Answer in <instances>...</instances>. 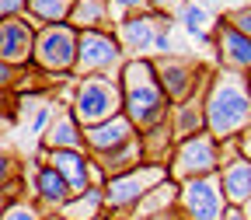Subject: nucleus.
<instances>
[{
    "mask_svg": "<svg viewBox=\"0 0 251 220\" xmlns=\"http://www.w3.org/2000/svg\"><path fill=\"white\" fill-rule=\"evenodd\" d=\"M202 115L209 137L220 143L237 140L251 126V77L216 67L202 87Z\"/></svg>",
    "mask_w": 251,
    "mask_h": 220,
    "instance_id": "obj_1",
    "label": "nucleus"
},
{
    "mask_svg": "<svg viewBox=\"0 0 251 220\" xmlns=\"http://www.w3.org/2000/svg\"><path fill=\"white\" fill-rule=\"evenodd\" d=\"M119 84H122V112L129 115L136 130L161 126L171 115V102L157 81L153 59L150 56H129L119 67Z\"/></svg>",
    "mask_w": 251,
    "mask_h": 220,
    "instance_id": "obj_2",
    "label": "nucleus"
},
{
    "mask_svg": "<svg viewBox=\"0 0 251 220\" xmlns=\"http://www.w3.org/2000/svg\"><path fill=\"white\" fill-rule=\"evenodd\" d=\"M77 46H80V31L63 21V25H42L35 28V49H31V67L49 84H67L77 81Z\"/></svg>",
    "mask_w": 251,
    "mask_h": 220,
    "instance_id": "obj_3",
    "label": "nucleus"
},
{
    "mask_svg": "<svg viewBox=\"0 0 251 220\" xmlns=\"http://www.w3.org/2000/svg\"><path fill=\"white\" fill-rule=\"evenodd\" d=\"M70 112L80 126L105 122L122 112V84L119 74H87L70 84Z\"/></svg>",
    "mask_w": 251,
    "mask_h": 220,
    "instance_id": "obj_4",
    "label": "nucleus"
},
{
    "mask_svg": "<svg viewBox=\"0 0 251 220\" xmlns=\"http://www.w3.org/2000/svg\"><path fill=\"white\" fill-rule=\"evenodd\" d=\"M161 182H168V168L164 165H136L129 171H122V175H112L105 182V213L112 217H133L136 206L153 192Z\"/></svg>",
    "mask_w": 251,
    "mask_h": 220,
    "instance_id": "obj_5",
    "label": "nucleus"
},
{
    "mask_svg": "<svg viewBox=\"0 0 251 220\" xmlns=\"http://www.w3.org/2000/svg\"><path fill=\"white\" fill-rule=\"evenodd\" d=\"M220 165H224V143L202 130V133L188 137V140H178L164 168H168L171 182H188V178L216 175Z\"/></svg>",
    "mask_w": 251,
    "mask_h": 220,
    "instance_id": "obj_6",
    "label": "nucleus"
},
{
    "mask_svg": "<svg viewBox=\"0 0 251 220\" xmlns=\"http://www.w3.org/2000/svg\"><path fill=\"white\" fill-rule=\"evenodd\" d=\"M153 59V70H157V81H161L164 94L171 105H181L188 98H196V94L206 87L209 81V67L185 53H168V56H150Z\"/></svg>",
    "mask_w": 251,
    "mask_h": 220,
    "instance_id": "obj_7",
    "label": "nucleus"
},
{
    "mask_svg": "<svg viewBox=\"0 0 251 220\" xmlns=\"http://www.w3.org/2000/svg\"><path fill=\"white\" fill-rule=\"evenodd\" d=\"M126 63V53L112 28H84L77 46V77L87 74H119Z\"/></svg>",
    "mask_w": 251,
    "mask_h": 220,
    "instance_id": "obj_8",
    "label": "nucleus"
},
{
    "mask_svg": "<svg viewBox=\"0 0 251 220\" xmlns=\"http://www.w3.org/2000/svg\"><path fill=\"white\" fill-rule=\"evenodd\" d=\"M227 206L230 203L224 196V189H220L216 175L178 182V210L185 220H224Z\"/></svg>",
    "mask_w": 251,
    "mask_h": 220,
    "instance_id": "obj_9",
    "label": "nucleus"
},
{
    "mask_svg": "<svg viewBox=\"0 0 251 220\" xmlns=\"http://www.w3.org/2000/svg\"><path fill=\"white\" fill-rule=\"evenodd\" d=\"M164 14H153V11H136V14H126L112 25L115 31V39L126 53V59L129 56H153V39H157V31L164 28Z\"/></svg>",
    "mask_w": 251,
    "mask_h": 220,
    "instance_id": "obj_10",
    "label": "nucleus"
},
{
    "mask_svg": "<svg viewBox=\"0 0 251 220\" xmlns=\"http://www.w3.org/2000/svg\"><path fill=\"white\" fill-rule=\"evenodd\" d=\"M216 178L230 206H244L251 199V161L237 150V140L224 143V165H220Z\"/></svg>",
    "mask_w": 251,
    "mask_h": 220,
    "instance_id": "obj_11",
    "label": "nucleus"
},
{
    "mask_svg": "<svg viewBox=\"0 0 251 220\" xmlns=\"http://www.w3.org/2000/svg\"><path fill=\"white\" fill-rule=\"evenodd\" d=\"M31 49H35V25L28 18H0V59L14 70H28Z\"/></svg>",
    "mask_w": 251,
    "mask_h": 220,
    "instance_id": "obj_12",
    "label": "nucleus"
},
{
    "mask_svg": "<svg viewBox=\"0 0 251 220\" xmlns=\"http://www.w3.org/2000/svg\"><path fill=\"white\" fill-rule=\"evenodd\" d=\"M213 46H216V56H220V70L251 77V39L241 35L237 28H230L227 18L213 21Z\"/></svg>",
    "mask_w": 251,
    "mask_h": 220,
    "instance_id": "obj_13",
    "label": "nucleus"
},
{
    "mask_svg": "<svg viewBox=\"0 0 251 220\" xmlns=\"http://www.w3.org/2000/svg\"><path fill=\"white\" fill-rule=\"evenodd\" d=\"M136 133H140V130L129 122V115L119 112V115H112V119H105V122L84 126V147H87L91 157H98V154H108V150H115V147H122V143L136 140Z\"/></svg>",
    "mask_w": 251,
    "mask_h": 220,
    "instance_id": "obj_14",
    "label": "nucleus"
},
{
    "mask_svg": "<svg viewBox=\"0 0 251 220\" xmlns=\"http://www.w3.org/2000/svg\"><path fill=\"white\" fill-rule=\"evenodd\" d=\"M28 192H31V199L39 203V210H42V213H59V210H63V203L74 196V192H70V185L59 178V171H56L52 165H46V161L31 168Z\"/></svg>",
    "mask_w": 251,
    "mask_h": 220,
    "instance_id": "obj_15",
    "label": "nucleus"
},
{
    "mask_svg": "<svg viewBox=\"0 0 251 220\" xmlns=\"http://www.w3.org/2000/svg\"><path fill=\"white\" fill-rule=\"evenodd\" d=\"M39 150H87L84 147V126L77 122L70 105H56V115L39 140Z\"/></svg>",
    "mask_w": 251,
    "mask_h": 220,
    "instance_id": "obj_16",
    "label": "nucleus"
},
{
    "mask_svg": "<svg viewBox=\"0 0 251 220\" xmlns=\"http://www.w3.org/2000/svg\"><path fill=\"white\" fill-rule=\"evenodd\" d=\"M42 161L59 171V178L70 185V192L91 189V154L87 150H42Z\"/></svg>",
    "mask_w": 251,
    "mask_h": 220,
    "instance_id": "obj_17",
    "label": "nucleus"
},
{
    "mask_svg": "<svg viewBox=\"0 0 251 220\" xmlns=\"http://www.w3.org/2000/svg\"><path fill=\"white\" fill-rule=\"evenodd\" d=\"M168 126H171V137L175 143L178 140H188L206 130V115H202V91L196 98H188L181 105H171V115H168Z\"/></svg>",
    "mask_w": 251,
    "mask_h": 220,
    "instance_id": "obj_18",
    "label": "nucleus"
},
{
    "mask_svg": "<svg viewBox=\"0 0 251 220\" xmlns=\"http://www.w3.org/2000/svg\"><path fill=\"white\" fill-rule=\"evenodd\" d=\"M63 220H101L105 217V185H91L84 192L70 196L59 210Z\"/></svg>",
    "mask_w": 251,
    "mask_h": 220,
    "instance_id": "obj_19",
    "label": "nucleus"
},
{
    "mask_svg": "<svg viewBox=\"0 0 251 220\" xmlns=\"http://www.w3.org/2000/svg\"><path fill=\"white\" fill-rule=\"evenodd\" d=\"M140 150H143V161L150 165H168V157L175 150V137H171V126H150V130H140Z\"/></svg>",
    "mask_w": 251,
    "mask_h": 220,
    "instance_id": "obj_20",
    "label": "nucleus"
},
{
    "mask_svg": "<svg viewBox=\"0 0 251 220\" xmlns=\"http://www.w3.org/2000/svg\"><path fill=\"white\" fill-rule=\"evenodd\" d=\"M94 165H98V168L105 171V178L122 175V171H129V168L143 165L140 133H136V140H129V143H122V147H115V150H108V154H98V157H94Z\"/></svg>",
    "mask_w": 251,
    "mask_h": 220,
    "instance_id": "obj_21",
    "label": "nucleus"
},
{
    "mask_svg": "<svg viewBox=\"0 0 251 220\" xmlns=\"http://www.w3.org/2000/svg\"><path fill=\"white\" fill-rule=\"evenodd\" d=\"M70 25L77 31L84 28H112V7L108 0H74V11H70Z\"/></svg>",
    "mask_w": 251,
    "mask_h": 220,
    "instance_id": "obj_22",
    "label": "nucleus"
},
{
    "mask_svg": "<svg viewBox=\"0 0 251 220\" xmlns=\"http://www.w3.org/2000/svg\"><path fill=\"white\" fill-rule=\"evenodd\" d=\"M188 35H192L196 42H202V46H213V18H209V11L202 7V4H196V0H188V4L178 11V18H175Z\"/></svg>",
    "mask_w": 251,
    "mask_h": 220,
    "instance_id": "obj_23",
    "label": "nucleus"
},
{
    "mask_svg": "<svg viewBox=\"0 0 251 220\" xmlns=\"http://www.w3.org/2000/svg\"><path fill=\"white\" fill-rule=\"evenodd\" d=\"M70 11H74V0H28L25 4V18L35 28L70 21Z\"/></svg>",
    "mask_w": 251,
    "mask_h": 220,
    "instance_id": "obj_24",
    "label": "nucleus"
},
{
    "mask_svg": "<svg viewBox=\"0 0 251 220\" xmlns=\"http://www.w3.org/2000/svg\"><path fill=\"white\" fill-rule=\"evenodd\" d=\"M178 206V182H161V185H157L153 189V192L136 206V213L133 217H150V213H164V210H175Z\"/></svg>",
    "mask_w": 251,
    "mask_h": 220,
    "instance_id": "obj_25",
    "label": "nucleus"
},
{
    "mask_svg": "<svg viewBox=\"0 0 251 220\" xmlns=\"http://www.w3.org/2000/svg\"><path fill=\"white\" fill-rule=\"evenodd\" d=\"M42 217H46V213L39 210V203L28 199V196L14 199L7 210H0V220H42Z\"/></svg>",
    "mask_w": 251,
    "mask_h": 220,
    "instance_id": "obj_26",
    "label": "nucleus"
},
{
    "mask_svg": "<svg viewBox=\"0 0 251 220\" xmlns=\"http://www.w3.org/2000/svg\"><path fill=\"white\" fill-rule=\"evenodd\" d=\"M14 178H21V161H18L14 150L0 147V185H7V182H14Z\"/></svg>",
    "mask_w": 251,
    "mask_h": 220,
    "instance_id": "obj_27",
    "label": "nucleus"
},
{
    "mask_svg": "<svg viewBox=\"0 0 251 220\" xmlns=\"http://www.w3.org/2000/svg\"><path fill=\"white\" fill-rule=\"evenodd\" d=\"M112 7V21L126 18V14H136V11H147V0H108Z\"/></svg>",
    "mask_w": 251,
    "mask_h": 220,
    "instance_id": "obj_28",
    "label": "nucleus"
},
{
    "mask_svg": "<svg viewBox=\"0 0 251 220\" xmlns=\"http://www.w3.org/2000/svg\"><path fill=\"white\" fill-rule=\"evenodd\" d=\"M188 4V0H147V11L164 14V18H178V11Z\"/></svg>",
    "mask_w": 251,
    "mask_h": 220,
    "instance_id": "obj_29",
    "label": "nucleus"
},
{
    "mask_svg": "<svg viewBox=\"0 0 251 220\" xmlns=\"http://www.w3.org/2000/svg\"><path fill=\"white\" fill-rule=\"evenodd\" d=\"M227 25L237 28L241 35L251 39V7H237V11H230V14H227Z\"/></svg>",
    "mask_w": 251,
    "mask_h": 220,
    "instance_id": "obj_30",
    "label": "nucleus"
},
{
    "mask_svg": "<svg viewBox=\"0 0 251 220\" xmlns=\"http://www.w3.org/2000/svg\"><path fill=\"white\" fill-rule=\"evenodd\" d=\"M18 74H21V70H14L11 63L0 59V94H11V91L18 87Z\"/></svg>",
    "mask_w": 251,
    "mask_h": 220,
    "instance_id": "obj_31",
    "label": "nucleus"
},
{
    "mask_svg": "<svg viewBox=\"0 0 251 220\" xmlns=\"http://www.w3.org/2000/svg\"><path fill=\"white\" fill-rule=\"evenodd\" d=\"M28 0H0V18H25Z\"/></svg>",
    "mask_w": 251,
    "mask_h": 220,
    "instance_id": "obj_32",
    "label": "nucleus"
},
{
    "mask_svg": "<svg viewBox=\"0 0 251 220\" xmlns=\"http://www.w3.org/2000/svg\"><path fill=\"white\" fill-rule=\"evenodd\" d=\"M133 220H185V217H181V210L175 206V210H164V213H150V217H133Z\"/></svg>",
    "mask_w": 251,
    "mask_h": 220,
    "instance_id": "obj_33",
    "label": "nucleus"
},
{
    "mask_svg": "<svg viewBox=\"0 0 251 220\" xmlns=\"http://www.w3.org/2000/svg\"><path fill=\"white\" fill-rule=\"evenodd\" d=\"M237 150H241V154L248 157V161H251V126H248V130L237 137Z\"/></svg>",
    "mask_w": 251,
    "mask_h": 220,
    "instance_id": "obj_34",
    "label": "nucleus"
},
{
    "mask_svg": "<svg viewBox=\"0 0 251 220\" xmlns=\"http://www.w3.org/2000/svg\"><path fill=\"white\" fill-rule=\"evenodd\" d=\"M224 220H248V217H244V206H227Z\"/></svg>",
    "mask_w": 251,
    "mask_h": 220,
    "instance_id": "obj_35",
    "label": "nucleus"
},
{
    "mask_svg": "<svg viewBox=\"0 0 251 220\" xmlns=\"http://www.w3.org/2000/svg\"><path fill=\"white\" fill-rule=\"evenodd\" d=\"M101 220H133V217H112V213H105Z\"/></svg>",
    "mask_w": 251,
    "mask_h": 220,
    "instance_id": "obj_36",
    "label": "nucleus"
},
{
    "mask_svg": "<svg viewBox=\"0 0 251 220\" xmlns=\"http://www.w3.org/2000/svg\"><path fill=\"white\" fill-rule=\"evenodd\" d=\"M244 217H248V220H251V199H248V203H244Z\"/></svg>",
    "mask_w": 251,
    "mask_h": 220,
    "instance_id": "obj_37",
    "label": "nucleus"
}]
</instances>
